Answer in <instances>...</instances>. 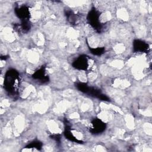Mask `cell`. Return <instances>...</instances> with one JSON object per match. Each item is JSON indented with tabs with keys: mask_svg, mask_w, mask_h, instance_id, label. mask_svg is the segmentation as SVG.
<instances>
[{
	"mask_svg": "<svg viewBox=\"0 0 152 152\" xmlns=\"http://www.w3.org/2000/svg\"><path fill=\"white\" fill-rule=\"evenodd\" d=\"M72 65L74 68L78 70H87L89 66L88 56L84 55H80L72 62Z\"/></svg>",
	"mask_w": 152,
	"mask_h": 152,
	"instance_id": "cell-3",
	"label": "cell"
},
{
	"mask_svg": "<svg viewBox=\"0 0 152 152\" xmlns=\"http://www.w3.org/2000/svg\"><path fill=\"white\" fill-rule=\"evenodd\" d=\"M32 77L35 80H38L39 81L43 83H46L49 80V77L46 73L45 66H42L40 69L35 71L32 75Z\"/></svg>",
	"mask_w": 152,
	"mask_h": 152,
	"instance_id": "cell-7",
	"label": "cell"
},
{
	"mask_svg": "<svg viewBox=\"0 0 152 152\" xmlns=\"http://www.w3.org/2000/svg\"><path fill=\"white\" fill-rule=\"evenodd\" d=\"M133 49L135 52H148L150 48L148 43L143 40L136 39L133 42Z\"/></svg>",
	"mask_w": 152,
	"mask_h": 152,
	"instance_id": "cell-6",
	"label": "cell"
},
{
	"mask_svg": "<svg viewBox=\"0 0 152 152\" xmlns=\"http://www.w3.org/2000/svg\"><path fill=\"white\" fill-rule=\"evenodd\" d=\"M90 50L91 51V53L94 55L100 56L104 53L105 51V49L103 47H98L96 48H90Z\"/></svg>",
	"mask_w": 152,
	"mask_h": 152,
	"instance_id": "cell-11",
	"label": "cell"
},
{
	"mask_svg": "<svg viewBox=\"0 0 152 152\" xmlns=\"http://www.w3.org/2000/svg\"><path fill=\"white\" fill-rule=\"evenodd\" d=\"M91 126H92L90 128V132L94 134L103 132L106 127V124L98 118L94 119L91 121Z\"/></svg>",
	"mask_w": 152,
	"mask_h": 152,
	"instance_id": "cell-5",
	"label": "cell"
},
{
	"mask_svg": "<svg viewBox=\"0 0 152 152\" xmlns=\"http://www.w3.org/2000/svg\"><path fill=\"white\" fill-rule=\"evenodd\" d=\"M76 87L81 92L87 94L88 93V91L89 90L90 87L86 83H83V82H80V83H77L76 84Z\"/></svg>",
	"mask_w": 152,
	"mask_h": 152,
	"instance_id": "cell-10",
	"label": "cell"
},
{
	"mask_svg": "<svg viewBox=\"0 0 152 152\" xmlns=\"http://www.w3.org/2000/svg\"><path fill=\"white\" fill-rule=\"evenodd\" d=\"M99 18V12L95 8H93L88 14L87 20L90 25L98 32H100L102 28V26Z\"/></svg>",
	"mask_w": 152,
	"mask_h": 152,
	"instance_id": "cell-2",
	"label": "cell"
},
{
	"mask_svg": "<svg viewBox=\"0 0 152 152\" xmlns=\"http://www.w3.org/2000/svg\"><path fill=\"white\" fill-rule=\"evenodd\" d=\"M42 146V144L41 142L36 141L31 142L30 144H28L26 147V148H37V149H40Z\"/></svg>",
	"mask_w": 152,
	"mask_h": 152,
	"instance_id": "cell-12",
	"label": "cell"
},
{
	"mask_svg": "<svg viewBox=\"0 0 152 152\" xmlns=\"http://www.w3.org/2000/svg\"><path fill=\"white\" fill-rule=\"evenodd\" d=\"M14 29L18 32H20L22 33H26L30 30V24H29L28 21H21L20 24L15 25Z\"/></svg>",
	"mask_w": 152,
	"mask_h": 152,
	"instance_id": "cell-8",
	"label": "cell"
},
{
	"mask_svg": "<svg viewBox=\"0 0 152 152\" xmlns=\"http://www.w3.org/2000/svg\"><path fill=\"white\" fill-rule=\"evenodd\" d=\"M20 82V76L17 71L11 69L7 71L4 78V87L9 94L15 96L18 93Z\"/></svg>",
	"mask_w": 152,
	"mask_h": 152,
	"instance_id": "cell-1",
	"label": "cell"
},
{
	"mask_svg": "<svg viewBox=\"0 0 152 152\" xmlns=\"http://www.w3.org/2000/svg\"><path fill=\"white\" fill-rule=\"evenodd\" d=\"M66 16L69 21V22L72 24H76L78 23L80 16L72 12V11H68L66 13Z\"/></svg>",
	"mask_w": 152,
	"mask_h": 152,
	"instance_id": "cell-9",
	"label": "cell"
},
{
	"mask_svg": "<svg viewBox=\"0 0 152 152\" xmlns=\"http://www.w3.org/2000/svg\"><path fill=\"white\" fill-rule=\"evenodd\" d=\"M15 15L19 18L21 21H28L30 17V12L28 7L27 5H22L16 7L14 10Z\"/></svg>",
	"mask_w": 152,
	"mask_h": 152,
	"instance_id": "cell-4",
	"label": "cell"
}]
</instances>
